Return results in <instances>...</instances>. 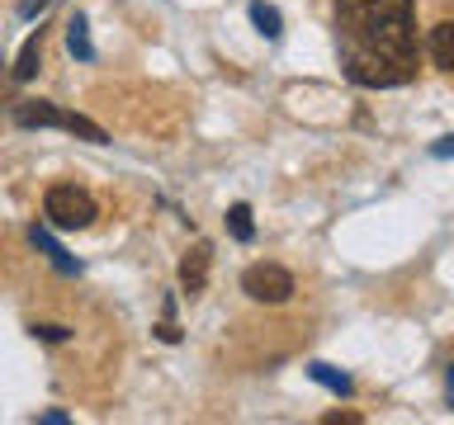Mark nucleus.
Masks as SVG:
<instances>
[{"instance_id":"f257e3e1","label":"nucleus","mask_w":454,"mask_h":425,"mask_svg":"<svg viewBox=\"0 0 454 425\" xmlns=\"http://www.w3.org/2000/svg\"><path fill=\"white\" fill-rule=\"evenodd\" d=\"M336 52L346 81L393 90L417 76V14L411 0H336Z\"/></svg>"},{"instance_id":"f03ea898","label":"nucleus","mask_w":454,"mask_h":425,"mask_svg":"<svg viewBox=\"0 0 454 425\" xmlns=\"http://www.w3.org/2000/svg\"><path fill=\"white\" fill-rule=\"evenodd\" d=\"M14 123L20 128H62V133L81 137V142H95V147L109 142V133L99 123H90L85 113L57 109V104H48V99H20V104H14Z\"/></svg>"},{"instance_id":"7ed1b4c3","label":"nucleus","mask_w":454,"mask_h":425,"mask_svg":"<svg viewBox=\"0 0 454 425\" xmlns=\"http://www.w3.org/2000/svg\"><path fill=\"white\" fill-rule=\"evenodd\" d=\"M43 218H48L57 232H85L95 218H99V204L90 189H81V184H48V194H43Z\"/></svg>"},{"instance_id":"20e7f679","label":"nucleus","mask_w":454,"mask_h":425,"mask_svg":"<svg viewBox=\"0 0 454 425\" xmlns=\"http://www.w3.org/2000/svg\"><path fill=\"white\" fill-rule=\"evenodd\" d=\"M241 293L251 298V303H270V307H279V303H289V298L298 293V283L294 274L284 265H251L247 274H241Z\"/></svg>"},{"instance_id":"39448f33","label":"nucleus","mask_w":454,"mask_h":425,"mask_svg":"<svg viewBox=\"0 0 454 425\" xmlns=\"http://www.w3.org/2000/svg\"><path fill=\"white\" fill-rule=\"evenodd\" d=\"M208 241H194V251H184V260H180V289L184 293H204V283H208Z\"/></svg>"},{"instance_id":"423d86ee","label":"nucleus","mask_w":454,"mask_h":425,"mask_svg":"<svg viewBox=\"0 0 454 425\" xmlns=\"http://www.w3.org/2000/svg\"><path fill=\"white\" fill-rule=\"evenodd\" d=\"M28 241H34V246H38V251L57 265V274H81V260H71V255H67L62 246H57L48 227H28Z\"/></svg>"},{"instance_id":"0eeeda50","label":"nucleus","mask_w":454,"mask_h":425,"mask_svg":"<svg viewBox=\"0 0 454 425\" xmlns=\"http://www.w3.org/2000/svg\"><path fill=\"white\" fill-rule=\"evenodd\" d=\"M38 66H43V28H34V34L24 38V48H20V57H14V81H34L38 76Z\"/></svg>"},{"instance_id":"6e6552de","label":"nucleus","mask_w":454,"mask_h":425,"mask_svg":"<svg viewBox=\"0 0 454 425\" xmlns=\"http://www.w3.org/2000/svg\"><path fill=\"white\" fill-rule=\"evenodd\" d=\"M67 52L76 57V62H95V42H90V24H85V14H71V19H67Z\"/></svg>"},{"instance_id":"1a4fd4ad","label":"nucleus","mask_w":454,"mask_h":425,"mask_svg":"<svg viewBox=\"0 0 454 425\" xmlns=\"http://www.w3.org/2000/svg\"><path fill=\"white\" fill-rule=\"evenodd\" d=\"M431 62L435 71H454V24L450 19H440L431 28Z\"/></svg>"},{"instance_id":"9d476101","label":"nucleus","mask_w":454,"mask_h":425,"mask_svg":"<svg viewBox=\"0 0 454 425\" xmlns=\"http://www.w3.org/2000/svg\"><path fill=\"white\" fill-rule=\"evenodd\" d=\"M247 14H251V24L261 28L265 38H279V34H284V14H279L275 5H265V0H251Z\"/></svg>"},{"instance_id":"9b49d317","label":"nucleus","mask_w":454,"mask_h":425,"mask_svg":"<svg viewBox=\"0 0 454 425\" xmlns=\"http://www.w3.org/2000/svg\"><path fill=\"white\" fill-rule=\"evenodd\" d=\"M308 378L322 382V388H332L336 397H350V392H355L350 374H340V368H332V364H308Z\"/></svg>"},{"instance_id":"f8f14e48","label":"nucleus","mask_w":454,"mask_h":425,"mask_svg":"<svg viewBox=\"0 0 454 425\" xmlns=\"http://www.w3.org/2000/svg\"><path fill=\"white\" fill-rule=\"evenodd\" d=\"M227 232H232V241H255L251 204H232V208H227Z\"/></svg>"},{"instance_id":"ddd939ff","label":"nucleus","mask_w":454,"mask_h":425,"mask_svg":"<svg viewBox=\"0 0 454 425\" xmlns=\"http://www.w3.org/2000/svg\"><path fill=\"white\" fill-rule=\"evenodd\" d=\"M34 336H38V340H48V345H62V340H71L67 326H34Z\"/></svg>"},{"instance_id":"4468645a","label":"nucleus","mask_w":454,"mask_h":425,"mask_svg":"<svg viewBox=\"0 0 454 425\" xmlns=\"http://www.w3.org/2000/svg\"><path fill=\"white\" fill-rule=\"evenodd\" d=\"M48 5H52V0H20V5H14V14H20V19H38Z\"/></svg>"},{"instance_id":"2eb2a0df","label":"nucleus","mask_w":454,"mask_h":425,"mask_svg":"<svg viewBox=\"0 0 454 425\" xmlns=\"http://www.w3.org/2000/svg\"><path fill=\"white\" fill-rule=\"evenodd\" d=\"M322 425H360V416H355V411H326Z\"/></svg>"},{"instance_id":"dca6fc26","label":"nucleus","mask_w":454,"mask_h":425,"mask_svg":"<svg viewBox=\"0 0 454 425\" xmlns=\"http://www.w3.org/2000/svg\"><path fill=\"white\" fill-rule=\"evenodd\" d=\"M156 336H161V340H166V345H176V340H180V326H176V321H170V312H166V321H161V326H156Z\"/></svg>"},{"instance_id":"f3484780","label":"nucleus","mask_w":454,"mask_h":425,"mask_svg":"<svg viewBox=\"0 0 454 425\" xmlns=\"http://www.w3.org/2000/svg\"><path fill=\"white\" fill-rule=\"evenodd\" d=\"M38 421H43V425H67V411H43Z\"/></svg>"}]
</instances>
